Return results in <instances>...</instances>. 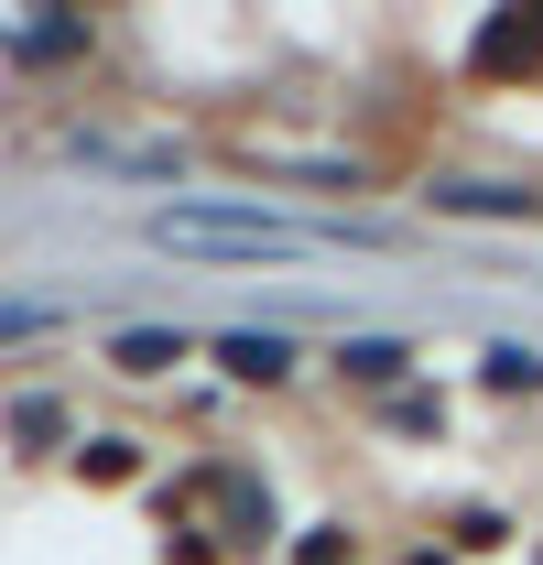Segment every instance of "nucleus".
Returning a JSON list of instances; mask_svg holds the SVG:
<instances>
[{
    "instance_id": "obj_1",
    "label": "nucleus",
    "mask_w": 543,
    "mask_h": 565,
    "mask_svg": "<svg viewBox=\"0 0 543 565\" xmlns=\"http://www.w3.org/2000/svg\"><path fill=\"white\" fill-rule=\"evenodd\" d=\"M11 44H33V66H55L66 44H87V22H66V11H33V22H11Z\"/></svg>"
},
{
    "instance_id": "obj_2",
    "label": "nucleus",
    "mask_w": 543,
    "mask_h": 565,
    "mask_svg": "<svg viewBox=\"0 0 543 565\" xmlns=\"http://www.w3.org/2000/svg\"><path fill=\"white\" fill-rule=\"evenodd\" d=\"M228 370H239V381H283V370H294V349H283V338H228Z\"/></svg>"
},
{
    "instance_id": "obj_3",
    "label": "nucleus",
    "mask_w": 543,
    "mask_h": 565,
    "mask_svg": "<svg viewBox=\"0 0 543 565\" xmlns=\"http://www.w3.org/2000/svg\"><path fill=\"white\" fill-rule=\"evenodd\" d=\"M174 349H185V338H163V327H131V338H120V370H163Z\"/></svg>"
},
{
    "instance_id": "obj_4",
    "label": "nucleus",
    "mask_w": 543,
    "mask_h": 565,
    "mask_svg": "<svg viewBox=\"0 0 543 565\" xmlns=\"http://www.w3.org/2000/svg\"><path fill=\"white\" fill-rule=\"evenodd\" d=\"M33 327H55L44 305H0V338H33Z\"/></svg>"
}]
</instances>
